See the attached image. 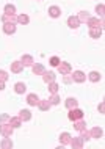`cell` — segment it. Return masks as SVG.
Here are the masks:
<instances>
[{
    "instance_id": "obj_30",
    "label": "cell",
    "mask_w": 105,
    "mask_h": 149,
    "mask_svg": "<svg viewBox=\"0 0 105 149\" xmlns=\"http://www.w3.org/2000/svg\"><path fill=\"white\" fill-rule=\"evenodd\" d=\"M77 17H79V21H80V22H86V21H88V19H90V17H91V16H90V14H88V13H86V11H82V13H80V14L77 16Z\"/></svg>"
},
{
    "instance_id": "obj_31",
    "label": "cell",
    "mask_w": 105,
    "mask_h": 149,
    "mask_svg": "<svg viewBox=\"0 0 105 149\" xmlns=\"http://www.w3.org/2000/svg\"><path fill=\"white\" fill-rule=\"evenodd\" d=\"M5 14H16V6L14 5H5Z\"/></svg>"
},
{
    "instance_id": "obj_23",
    "label": "cell",
    "mask_w": 105,
    "mask_h": 149,
    "mask_svg": "<svg viewBox=\"0 0 105 149\" xmlns=\"http://www.w3.org/2000/svg\"><path fill=\"white\" fill-rule=\"evenodd\" d=\"M16 22H19L21 25H27V24L30 22V17H28L27 14H19L17 19H16Z\"/></svg>"
},
{
    "instance_id": "obj_36",
    "label": "cell",
    "mask_w": 105,
    "mask_h": 149,
    "mask_svg": "<svg viewBox=\"0 0 105 149\" xmlns=\"http://www.w3.org/2000/svg\"><path fill=\"white\" fill-rule=\"evenodd\" d=\"M10 118H11V116L10 115H0V124H3V123H8V121H10Z\"/></svg>"
},
{
    "instance_id": "obj_6",
    "label": "cell",
    "mask_w": 105,
    "mask_h": 149,
    "mask_svg": "<svg viewBox=\"0 0 105 149\" xmlns=\"http://www.w3.org/2000/svg\"><path fill=\"white\" fill-rule=\"evenodd\" d=\"M83 140H82V136H74V138H71V146L74 148V149H82L83 148Z\"/></svg>"
},
{
    "instance_id": "obj_19",
    "label": "cell",
    "mask_w": 105,
    "mask_h": 149,
    "mask_svg": "<svg viewBox=\"0 0 105 149\" xmlns=\"http://www.w3.org/2000/svg\"><path fill=\"white\" fill-rule=\"evenodd\" d=\"M19 118H21V121H30L31 119V111L30 110H21L19 111Z\"/></svg>"
},
{
    "instance_id": "obj_11",
    "label": "cell",
    "mask_w": 105,
    "mask_h": 149,
    "mask_svg": "<svg viewBox=\"0 0 105 149\" xmlns=\"http://www.w3.org/2000/svg\"><path fill=\"white\" fill-rule=\"evenodd\" d=\"M24 71V64L21 61H13L11 63V72H14V74H19V72Z\"/></svg>"
},
{
    "instance_id": "obj_15",
    "label": "cell",
    "mask_w": 105,
    "mask_h": 149,
    "mask_svg": "<svg viewBox=\"0 0 105 149\" xmlns=\"http://www.w3.org/2000/svg\"><path fill=\"white\" fill-rule=\"evenodd\" d=\"M31 66H33V68H31V71H33V74H36V75H42V72L46 71V69H44V66H42L41 63L31 64Z\"/></svg>"
},
{
    "instance_id": "obj_37",
    "label": "cell",
    "mask_w": 105,
    "mask_h": 149,
    "mask_svg": "<svg viewBox=\"0 0 105 149\" xmlns=\"http://www.w3.org/2000/svg\"><path fill=\"white\" fill-rule=\"evenodd\" d=\"M63 82H64V83H71V82H72V75L66 74V75L63 77Z\"/></svg>"
},
{
    "instance_id": "obj_18",
    "label": "cell",
    "mask_w": 105,
    "mask_h": 149,
    "mask_svg": "<svg viewBox=\"0 0 105 149\" xmlns=\"http://www.w3.org/2000/svg\"><path fill=\"white\" fill-rule=\"evenodd\" d=\"M8 123L11 124V127H14V129H17V127H21L22 126V121L19 116H13V118H10V121Z\"/></svg>"
},
{
    "instance_id": "obj_1",
    "label": "cell",
    "mask_w": 105,
    "mask_h": 149,
    "mask_svg": "<svg viewBox=\"0 0 105 149\" xmlns=\"http://www.w3.org/2000/svg\"><path fill=\"white\" fill-rule=\"evenodd\" d=\"M13 130H14V127H11V124L10 123H3V124H0V134H2L3 136H11L13 135Z\"/></svg>"
},
{
    "instance_id": "obj_20",
    "label": "cell",
    "mask_w": 105,
    "mask_h": 149,
    "mask_svg": "<svg viewBox=\"0 0 105 149\" xmlns=\"http://www.w3.org/2000/svg\"><path fill=\"white\" fill-rule=\"evenodd\" d=\"M74 127L77 129L79 132H82V130H85V129H86V123L83 121V118H82V119H77V121H74Z\"/></svg>"
},
{
    "instance_id": "obj_22",
    "label": "cell",
    "mask_w": 105,
    "mask_h": 149,
    "mask_svg": "<svg viewBox=\"0 0 105 149\" xmlns=\"http://www.w3.org/2000/svg\"><path fill=\"white\" fill-rule=\"evenodd\" d=\"M21 63L24 66H31V64H33V57H31V55H22Z\"/></svg>"
},
{
    "instance_id": "obj_32",
    "label": "cell",
    "mask_w": 105,
    "mask_h": 149,
    "mask_svg": "<svg viewBox=\"0 0 105 149\" xmlns=\"http://www.w3.org/2000/svg\"><path fill=\"white\" fill-rule=\"evenodd\" d=\"M96 13H97L100 17H104V13H105V6H104V3H99V5L96 6Z\"/></svg>"
},
{
    "instance_id": "obj_39",
    "label": "cell",
    "mask_w": 105,
    "mask_h": 149,
    "mask_svg": "<svg viewBox=\"0 0 105 149\" xmlns=\"http://www.w3.org/2000/svg\"><path fill=\"white\" fill-rule=\"evenodd\" d=\"M5 90V82H0V91Z\"/></svg>"
},
{
    "instance_id": "obj_21",
    "label": "cell",
    "mask_w": 105,
    "mask_h": 149,
    "mask_svg": "<svg viewBox=\"0 0 105 149\" xmlns=\"http://www.w3.org/2000/svg\"><path fill=\"white\" fill-rule=\"evenodd\" d=\"M60 14H61V10H60L58 6H50L49 8V16L50 17H60Z\"/></svg>"
},
{
    "instance_id": "obj_10",
    "label": "cell",
    "mask_w": 105,
    "mask_h": 149,
    "mask_svg": "<svg viewBox=\"0 0 105 149\" xmlns=\"http://www.w3.org/2000/svg\"><path fill=\"white\" fill-rule=\"evenodd\" d=\"M80 22L77 16H71V17H67V25L71 27V29H77V27H80Z\"/></svg>"
},
{
    "instance_id": "obj_8",
    "label": "cell",
    "mask_w": 105,
    "mask_h": 149,
    "mask_svg": "<svg viewBox=\"0 0 105 149\" xmlns=\"http://www.w3.org/2000/svg\"><path fill=\"white\" fill-rule=\"evenodd\" d=\"M38 102H39V97L35 94V93H31V94L27 96V104L30 107H36V105H38Z\"/></svg>"
},
{
    "instance_id": "obj_3",
    "label": "cell",
    "mask_w": 105,
    "mask_h": 149,
    "mask_svg": "<svg viewBox=\"0 0 105 149\" xmlns=\"http://www.w3.org/2000/svg\"><path fill=\"white\" fill-rule=\"evenodd\" d=\"M86 24L90 25V29H102L104 21H99V17H90L86 21Z\"/></svg>"
},
{
    "instance_id": "obj_24",
    "label": "cell",
    "mask_w": 105,
    "mask_h": 149,
    "mask_svg": "<svg viewBox=\"0 0 105 149\" xmlns=\"http://www.w3.org/2000/svg\"><path fill=\"white\" fill-rule=\"evenodd\" d=\"M16 19H17V16L16 14H3L2 16V22L6 24V22H16Z\"/></svg>"
},
{
    "instance_id": "obj_25",
    "label": "cell",
    "mask_w": 105,
    "mask_h": 149,
    "mask_svg": "<svg viewBox=\"0 0 105 149\" xmlns=\"http://www.w3.org/2000/svg\"><path fill=\"white\" fill-rule=\"evenodd\" d=\"M38 107H39V110H41V111H47L50 108V102H49V100H39Z\"/></svg>"
},
{
    "instance_id": "obj_5",
    "label": "cell",
    "mask_w": 105,
    "mask_h": 149,
    "mask_svg": "<svg viewBox=\"0 0 105 149\" xmlns=\"http://www.w3.org/2000/svg\"><path fill=\"white\" fill-rule=\"evenodd\" d=\"M86 80V74L82 71H75L74 75H72V82H77V83H83Z\"/></svg>"
},
{
    "instance_id": "obj_13",
    "label": "cell",
    "mask_w": 105,
    "mask_h": 149,
    "mask_svg": "<svg viewBox=\"0 0 105 149\" xmlns=\"http://www.w3.org/2000/svg\"><path fill=\"white\" fill-rule=\"evenodd\" d=\"M90 135H91V138H102L104 130L100 127H94V129H91V130H90Z\"/></svg>"
},
{
    "instance_id": "obj_27",
    "label": "cell",
    "mask_w": 105,
    "mask_h": 149,
    "mask_svg": "<svg viewBox=\"0 0 105 149\" xmlns=\"http://www.w3.org/2000/svg\"><path fill=\"white\" fill-rule=\"evenodd\" d=\"M88 79H90L91 82H94V83H96V82H99V80H100V74H99L97 71H92V72H90Z\"/></svg>"
},
{
    "instance_id": "obj_14",
    "label": "cell",
    "mask_w": 105,
    "mask_h": 149,
    "mask_svg": "<svg viewBox=\"0 0 105 149\" xmlns=\"http://www.w3.org/2000/svg\"><path fill=\"white\" fill-rule=\"evenodd\" d=\"M0 148L2 149H11L13 148V141H11V136H5L0 143Z\"/></svg>"
},
{
    "instance_id": "obj_16",
    "label": "cell",
    "mask_w": 105,
    "mask_h": 149,
    "mask_svg": "<svg viewBox=\"0 0 105 149\" xmlns=\"http://www.w3.org/2000/svg\"><path fill=\"white\" fill-rule=\"evenodd\" d=\"M71 134H67V132H63L61 135H60V141H61L63 146H66V144H69L71 143Z\"/></svg>"
},
{
    "instance_id": "obj_34",
    "label": "cell",
    "mask_w": 105,
    "mask_h": 149,
    "mask_svg": "<svg viewBox=\"0 0 105 149\" xmlns=\"http://www.w3.org/2000/svg\"><path fill=\"white\" fill-rule=\"evenodd\" d=\"M8 77H10V75H8V72H6V71H2V69H0V82H6V80H8Z\"/></svg>"
},
{
    "instance_id": "obj_12",
    "label": "cell",
    "mask_w": 105,
    "mask_h": 149,
    "mask_svg": "<svg viewBox=\"0 0 105 149\" xmlns=\"http://www.w3.org/2000/svg\"><path fill=\"white\" fill-rule=\"evenodd\" d=\"M55 77H56V75L54 74V72H47V71H44L42 72V80H44V82H46V83H50V82H55Z\"/></svg>"
},
{
    "instance_id": "obj_9",
    "label": "cell",
    "mask_w": 105,
    "mask_h": 149,
    "mask_svg": "<svg viewBox=\"0 0 105 149\" xmlns=\"http://www.w3.org/2000/svg\"><path fill=\"white\" fill-rule=\"evenodd\" d=\"M64 105H66L67 110H72V108H77L79 100L75 99V97H67V99H66V102H64Z\"/></svg>"
},
{
    "instance_id": "obj_35",
    "label": "cell",
    "mask_w": 105,
    "mask_h": 149,
    "mask_svg": "<svg viewBox=\"0 0 105 149\" xmlns=\"http://www.w3.org/2000/svg\"><path fill=\"white\" fill-rule=\"evenodd\" d=\"M60 63H61V61H60V58H58V57H52V58H50V66L56 68Z\"/></svg>"
},
{
    "instance_id": "obj_26",
    "label": "cell",
    "mask_w": 105,
    "mask_h": 149,
    "mask_svg": "<svg viewBox=\"0 0 105 149\" xmlns=\"http://www.w3.org/2000/svg\"><path fill=\"white\" fill-rule=\"evenodd\" d=\"M90 36L94 39H97L102 36V29H90Z\"/></svg>"
},
{
    "instance_id": "obj_17",
    "label": "cell",
    "mask_w": 105,
    "mask_h": 149,
    "mask_svg": "<svg viewBox=\"0 0 105 149\" xmlns=\"http://www.w3.org/2000/svg\"><path fill=\"white\" fill-rule=\"evenodd\" d=\"M14 91L17 93V94H24V93L27 91V86H25V83L24 82H17L14 85Z\"/></svg>"
},
{
    "instance_id": "obj_38",
    "label": "cell",
    "mask_w": 105,
    "mask_h": 149,
    "mask_svg": "<svg viewBox=\"0 0 105 149\" xmlns=\"http://www.w3.org/2000/svg\"><path fill=\"white\" fill-rule=\"evenodd\" d=\"M99 111H100V113H104V111H105V104H104V102H100V105H99Z\"/></svg>"
},
{
    "instance_id": "obj_2",
    "label": "cell",
    "mask_w": 105,
    "mask_h": 149,
    "mask_svg": "<svg viewBox=\"0 0 105 149\" xmlns=\"http://www.w3.org/2000/svg\"><path fill=\"white\" fill-rule=\"evenodd\" d=\"M67 118H69L71 121L82 119V118H83V111L80 110V108H72V110H69V115H67Z\"/></svg>"
},
{
    "instance_id": "obj_4",
    "label": "cell",
    "mask_w": 105,
    "mask_h": 149,
    "mask_svg": "<svg viewBox=\"0 0 105 149\" xmlns=\"http://www.w3.org/2000/svg\"><path fill=\"white\" fill-rule=\"evenodd\" d=\"M56 68H58V72H60L61 75L71 74V71H72V68H71V64H69V63H60Z\"/></svg>"
},
{
    "instance_id": "obj_28",
    "label": "cell",
    "mask_w": 105,
    "mask_h": 149,
    "mask_svg": "<svg viewBox=\"0 0 105 149\" xmlns=\"http://www.w3.org/2000/svg\"><path fill=\"white\" fill-rule=\"evenodd\" d=\"M60 96H58V93H55V94H52V97L49 99V102H50V105H58L60 104Z\"/></svg>"
},
{
    "instance_id": "obj_33",
    "label": "cell",
    "mask_w": 105,
    "mask_h": 149,
    "mask_svg": "<svg viewBox=\"0 0 105 149\" xmlns=\"http://www.w3.org/2000/svg\"><path fill=\"white\" fill-rule=\"evenodd\" d=\"M82 140L83 141H88V140H91V135H90V132H86V129H85V130H82Z\"/></svg>"
},
{
    "instance_id": "obj_7",
    "label": "cell",
    "mask_w": 105,
    "mask_h": 149,
    "mask_svg": "<svg viewBox=\"0 0 105 149\" xmlns=\"http://www.w3.org/2000/svg\"><path fill=\"white\" fill-rule=\"evenodd\" d=\"M3 31H5L6 35L16 33V24H14V22H6V24H3Z\"/></svg>"
},
{
    "instance_id": "obj_29",
    "label": "cell",
    "mask_w": 105,
    "mask_h": 149,
    "mask_svg": "<svg viewBox=\"0 0 105 149\" xmlns=\"http://www.w3.org/2000/svg\"><path fill=\"white\" fill-rule=\"evenodd\" d=\"M49 85V91L52 93V94H55V93H58V83H55V82H50V83H47Z\"/></svg>"
}]
</instances>
